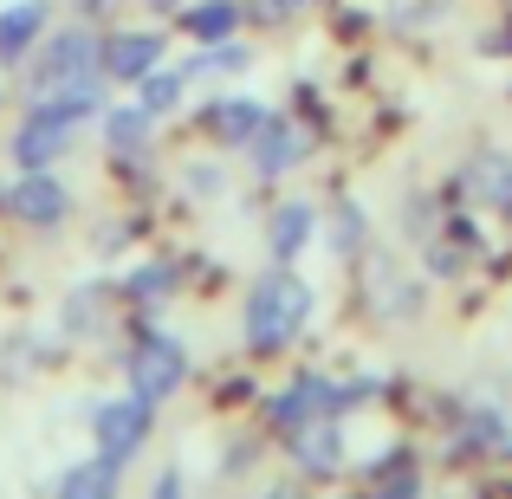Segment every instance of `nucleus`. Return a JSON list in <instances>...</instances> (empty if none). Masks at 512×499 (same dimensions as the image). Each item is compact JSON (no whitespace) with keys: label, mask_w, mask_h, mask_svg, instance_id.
Instances as JSON below:
<instances>
[{"label":"nucleus","mask_w":512,"mask_h":499,"mask_svg":"<svg viewBox=\"0 0 512 499\" xmlns=\"http://www.w3.org/2000/svg\"><path fill=\"white\" fill-rule=\"evenodd\" d=\"M260 499H305V487H292V480H286V487H273V493H260Z\"/></svg>","instance_id":"nucleus-24"},{"label":"nucleus","mask_w":512,"mask_h":499,"mask_svg":"<svg viewBox=\"0 0 512 499\" xmlns=\"http://www.w3.org/2000/svg\"><path fill=\"white\" fill-rule=\"evenodd\" d=\"M117 487H124V467L104 461V454H91V461L65 467V474H59V493H52V499H117Z\"/></svg>","instance_id":"nucleus-12"},{"label":"nucleus","mask_w":512,"mask_h":499,"mask_svg":"<svg viewBox=\"0 0 512 499\" xmlns=\"http://www.w3.org/2000/svg\"><path fill=\"white\" fill-rule=\"evenodd\" d=\"M305 7H312V0H247V13H253V20H266V26H279V20H299Z\"/></svg>","instance_id":"nucleus-22"},{"label":"nucleus","mask_w":512,"mask_h":499,"mask_svg":"<svg viewBox=\"0 0 512 499\" xmlns=\"http://www.w3.org/2000/svg\"><path fill=\"white\" fill-rule=\"evenodd\" d=\"M150 499H188V480H182V474H175V467H169V474H156Z\"/></svg>","instance_id":"nucleus-23"},{"label":"nucleus","mask_w":512,"mask_h":499,"mask_svg":"<svg viewBox=\"0 0 512 499\" xmlns=\"http://www.w3.org/2000/svg\"><path fill=\"white\" fill-rule=\"evenodd\" d=\"M7 208H13V221H26V227H59L65 214H72V195L59 188V175H46V169H26L20 182H13Z\"/></svg>","instance_id":"nucleus-7"},{"label":"nucleus","mask_w":512,"mask_h":499,"mask_svg":"<svg viewBox=\"0 0 512 499\" xmlns=\"http://www.w3.org/2000/svg\"><path fill=\"white\" fill-rule=\"evenodd\" d=\"M72 130L65 117H52L46 104H33V117H20V130H13V163L20 169H52L65 150H72Z\"/></svg>","instance_id":"nucleus-6"},{"label":"nucleus","mask_w":512,"mask_h":499,"mask_svg":"<svg viewBox=\"0 0 512 499\" xmlns=\"http://www.w3.org/2000/svg\"><path fill=\"white\" fill-rule=\"evenodd\" d=\"M467 188H474V195H487L500 214H512V156H474Z\"/></svg>","instance_id":"nucleus-16"},{"label":"nucleus","mask_w":512,"mask_h":499,"mask_svg":"<svg viewBox=\"0 0 512 499\" xmlns=\"http://www.w3.org/2000/svg\"><path fill=\"white\" fill-rule=\"evenodd\" d=\"M150 415H156V402H143L137 389L117 396V402H98V415H91V441H98L104 461H117V467L137 461L143 441H150Z\"/></svg>","instance_id":"nucleus-3"},{"label":"nucleus","mask_w":512,"mask_h":499,"mask_svg":"<svg viewBox=\"0 0 512 499\" xmlns=\"http://www.w3.org/2000/svg\"><path fill=\"white\" fill-rule=\"evenodd\" d=\"M182 91H188V72H169V65H156L150 78H137V104H143L150 117L175 111V104H182Z\"/></svg>","instance_id":"nucleus-18"},{"label":"nucleus","mask_w":512,"mask_h":499,"mask_svg":"<svg viewBox=\"0 0 512 499\" xmlns=\"http://www.w3.org/2000/svg\"><path fill=\"white\" fill-rule=\"evenodd\" d=\"M305 318H312V286L279 260L273 273H260L253 292H247V350L253 357H279V350L305 331Z\"/></svg>","instance_id":"nucleus-1"},{"label":"nucleus","mask_w":512,"mask_h":499,"mask_svg":"<svg viewBox=\"0 0 512 499\" xmlns=\"http://www.w3.org/2000/svg\"><path fill=\"white\" fill-rule=\"evenodd\" d=\"M344 402H350V396L331 383V376H312V370H305L299 383H292L286 396L273 402V428H279V435H292V428H305V422H325V415H338Z\"/></svg>","instance_id":"nucleus-5"},{"label":"nucleus","mask_w":512,"mask_h":499,"mask_svg":"<svg viewBox=\"0 0 512 499\" xmlns=\"http://www.w3.org/2000/svg\"><path fill=\"white\" fill-rule=\"evenodd\" d=\"M46 0H13L7 13H0V65H20L26 52H33V39L46 33Z\"/></svg>","instance_id":"nucleus-10"},{"label":"nucleus","mask_w":512,"mask_h":499,"mask_svg":"<svg viewBox=\"0 0 512 499\" xmlns=\"http://www.w3.org/2000/svg\"><path fill=\"white\" fill-rule=\"evenodd\" d=\"M182 376H188V350L169 331H143L137 350H130V389L143 402H169L182 389Z\"/></svg>","instance_id":"nucleus-4"},{"label":"nucleus","mask_w":512,"mask_h":499,"mask_svg":"<svg viewBox=\"0 0 512 499\" xmlns=\"http://www.w3.org/2000/svg\"><path fill=\"white\" fill-rule=\"evenodd\" d=\"M363 234H370V227H363V208H357V201H344V208H338V234H331L338 260H350V253L363 247Z\"/></svg>","instance_id":"nucleus-20"},{"label":"nucleus","mask_w":512,"mask_h":499,"mask_svg":"<svg viewBox=\"0 0 512 499\" xmlns=\"http://www.w3.org/2000/svg\"><path fill=\"white\" fill-rule=\"evenodd\" d=\"M286 448H292V461L305 467V474H338V415H325V422H305V428H292L286 435Z\"/></svg>","instance_id":"nucleus-9"},{"label":"nucleus","mask_w":512,"mask_h":499,"mask_svg":"<svg viewBox=\"0 0 512 499\" xmlns=\"http://www.w3.org/2000/svg\"><path fill=\"white\" fill-rule=\"evenodd\" d=\"M247 150H253V175H286L292 163H299L305 137L286 124V117H266V124H260V137H253Z\"/></svg>","instance_id":"nucleus-11"},{"label":"nucleus","mask_w":512,"mask_h":499,"mask_svg":"<svg viewBox=\"0 0 512 499\" xmlns=\"http://www.w3.org/2000/svg\"><path fill=\"white\" fill-rule=\"evenodd\" d=\"M240 13H247V7H234V0H201V7L182 13V33H195L201 46H214V39H234Z\"/></svg>","instance_id":"nucleus-15"},{"label":"nucleus","mask_w":512,"mask_h":499,"mask_svg":"<svg viewBox=\"0 0 512 499\" xmlns=\"http://www.w3.org/2000/svg\"><path fill=\"white\" fill-rule=\"evenodd\" d=\"M260 124H266V111L253 98H227V104H208V130L221 143H253L260 137Z\"/></svg>","instance_id":"nucleus-14"},{"label":"nucleus","mask_w":512,"mask_h":499,"mask_svg":"<svg viewBox=\"0 0 512 499\" xmlns=\"http://www.w3.org/2000/svg\"><path fill=\"white\" fill-rule=\"evenodd\" d=\"M240 65H247V46H234V39H214V46L195 59V72H240Z\"/></svg>","instance_id":"nucleus-21"},{"label":"nucleus","mask_w":512,"mask_h":499,"mask_svg":"<svg viewBox=\"0 0 512 499\" xmlns=\"http://www.w3.org/2000/svg\"><path fill=\"white\" fill-rule=\"evenodd\" d=\"M156 65H163V33H111L104 39V72L124 78V85L150 78Z\"/></svg>","instance_id":"nucleus-8"},{"label":"nucleus","mask_w":512,"mask_h":499,"mask_svg":"<svg viewBox=\"0 0 512 499\" xmlns=\"http://www.w3.org/2000/svg\"><path fill=\"white\" fill-rule=\"evenodd\" d=\"M130 299H163V292H175V266H137V273L124 279Z\"/></svg>","instance_id":"nucleus-19"},{"label":"nucleus","mask_w":512,"mask_h":499,"mask_svg":"<svg viewBox=\"0 0 512 499\" xmlns=\"http://www.w3.org/2000/svg\"><path fill=\"white\" fill-rule=\"evenodd\" d=\"M98 72H104V39L91 33V26H65V33H52L46 52L26 65V91H33V98H52V91H65V85H91Z\"/></svg>","instance_id":"nucleus-2"},{"label":"nucleus","mask_w":512,"mask_h":499,"mask_svg":"<svg viewBox=\"0 0 512 499\" xmlns=\"http://www.w3.org/2000/svg\"><path fill=\"white\" fill-rule=\"evenodd\" d=\"M318 234V214L312 208H305V201H286V208H279L273 214V227H266V247H273V260H299V253H305V240H312Z\"/></svg>","instance_id":"nucleus-13"},{"label":"nucleus","mask_w":512,"mask_h":499,"mask_svg":"<svg viewBox=\"0 0 512 499\" xmlns=\"http://www.w3.org/2000/svg\"><path fill=\"white\" fill-rule=\"evenodd\" d=\"M150 124H156V117L143 111V104H130V111H104V143H111L117 156H130V150L150 143Z\"/></svg>","instance_id":"nucleus-17"},{"label":"nucleus","mask_w":512,"mask_h":499,"mask_svg":"<svg viewBox=\"0 0 512 499\" xmlns=\"http://www.w3.org/2000/svg\"><path fill=\"white\" fill-rule=\"evenodd\" d=\"M150 7H156V13H175V7H182V0H150Z\"/></svg>","instance_id":"nucleus-25"}]
</instances>
